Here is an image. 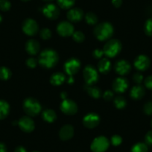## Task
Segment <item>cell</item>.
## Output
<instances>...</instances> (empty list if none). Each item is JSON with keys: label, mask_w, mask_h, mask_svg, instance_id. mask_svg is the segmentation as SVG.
<instances>
[{"label": "cell", "mask_w": 152, "mask_h": 152, "mask_svg": "<svg viewBox=\"0 0 152 152\" xmlns=\"http://www.w3.org/2000/svg\"><path fill=\"white\" fill-rule=\"evenodd\" d=\"M38 64L44 69H52L55 67L59 61L58 52L52 49H44L38 57Z\"/></svg>", "instance_id": "6da1fadb"}, {"label": "cell", "mask_w": 152, "mask_h": 152, "mask_svg": "<svg viewBox=\"0 0 152 152\" xmlns=\"http://www.w3.org/2000/svg\"><path fill=\"white\" fill-rule=\"evenodd\" d=\"M114 32L113 26L108 22H103L96 25L93 33L96 39L100 41H105L110 39Z\"/></svg>", "instance_id": "7a4b0ae2"}, {"label": "cell", "mask_w": 152, "mask_h": 152, "mask_svg": "<svg viewBox=\"0 0 152 152\" xmlns=\"http://www.w3.org/2000/svg\"><path fill=\"white\" fill-rule=\"evenodd\" d=\"M24 112L30 117L37 116L41 112V104L37 99L34 98H27L24 100L23 104Z\"/></svg>", "instance_id": "3957f363"}, {"label": "cell", "mask_w": 152, "mask_h": 152, "mask_svg": "<svg viewBox=\"0 0 152 152\" xmlns=\"http://www.w3.org/2000/svg\"><path fill=\"white\" fill-rule=\"evenodd\" d=\"M122 50V43L117 39H110L106 42L103 51L107 58H113L117 56Z\"/></svg>", "instance_id": "277c9868"}, {"label": "cell", "mask_w": 152, "mask_h": 152, "mask_svg": "<svg viewBox=\"0 0 152 152\" xmlns=\"http://www.w3.org/2000/svg\"><path fill=\"white\" fill-rule=\"evenodd\" d=\"M83 76L87 85H94L99 79V72L94 66L87 65L83 70Z\"/></svg>", "instance_id": "5b68a950"}, {"label": "cell", "mask_w": 152, "mask_h": 152, "mask_svg": "<svg viewBox=\"0 0 152 152\" xmlns=\"http://www.w3.org/2000/svg\"><path fill=\"white\" fill-rule=\"evenodd\" d=\"M110 142L107 137L99 136L96 137L90 145V149L93 152H105L110 147Z\"/></svg>", "instance_id": "8992f818"}, {"label": "cell", "mask_w": 152, "mask_h": 152, "mask_svg": "<svg viewBox=\"0 0 152 152\" xmlns=\"http://www.w3.org/2000/svg\"><path fill=\"white\" fill-rule=\"evenodd\" d=\"M65 72L69 76H73L79 72L81 69V61L75 58H72L67 60L64 65Z\"/></svg>", "instance_id": "52a82bcc"}, {"label": "cell", "mask_w": 152, "mask_h": 152, "mask_svg": "<svg viewBox=\"0 0 152 152\" xmlns=\"http://www.w3.org/2000/svg\"><path fill=\"white\" fill-rule=\"evenodd\" d=\"M60 109L63 113L68 116H72L78 112V105L73 100L66 99L61 103Z\"/></svg>", "instance_id": "ba28073f"}, {"label": "cell", "mask_w": 152, "mask_h": 152, "mask_svg": "<svg viewBox=\"0 0 152 152\" xmlns=\"http://www.w3.org/2000/svg\"><path fill=\"white\" fill-rule=\"evenodd\" d=\"M22 29L23 31L28 36H34L37 34L39 31V26L34 20L28 18L23 21Z\"/></svg>", "instance_id": "9c48e42d"}, {"label": "cell", "mask_w": 152, "mask_h": 152, "mask_svg": "<svg viewBox=\"0 0 152 152\" xmlns=\"http://www.w3.org/2000/svg\"><path fill=\"white\" fill-rule=\"evenodd\" d=\"M74 31V26L69 21H62L57 26V32L64 37L72 36Z\"/></svg>", "instance_id": "30bf717a"}, {"label": "cell", "mask_w": 152, "mask_h": 152, "mask_svg": "<svg viewBox=\"0 0 152 152\" xmlns=\"http://www.w3.org/2000/svg\"><path fill=\"white\" fill-rule=\"evenodd\" d=\"M42 12L46 18L51 20H57L60 15L59 8L56 5L52 3H49L44 5L42 9Z\"/></svg>", "instance_id": "8fae6325"}, {"label": "cell", "mask_w": 152, "mask_h": 152, "mask_svg": "<svg viewBox=\"0 0 152 152\" xmlns=\"http://www.w3.org/2000/svg\"><path fill=\"white\" fill-rule=\"evenodd\" d=\"M100 116L96 113H90L83 119V125L89 129L96 128L100 124Z\"/></svg>", "instance_id": "7c38bea8"}, {"label": "cell", "mask_w": 152, "mask_h": 152, "mask_svg": "<svg viewBox=\"0 0 152 152\" xmlns=\"http://www.w3.org/2000/svg\"><path fill=\"white\" fill-rule=\"evenodd\" d=\"M18 126L25 133H31L34 130L35 124L33 119L28 116H23L18 121Z\"/></svg>", "instance_id": "4fadbf2b"}, {"label": "cell", "mask_w": 152, "mask_h": 152, "mask_svg": "<svg viewBox=\"0 0 152 152\" xmlns=\"http://www.w3.org/2000/svg\"><path fill=\"white\" fill-rule=\"evenodd\" d=\"M128 87H129V83H128V80L126 78H123V77L116 78L113 81V90L115 93H119V94H122V93H125L128 90Z\"/></svg>", "instance_id": "5bb4252c"}, {"label": "cell", "mask_w": 152, "mask_h": 152, "mask_svg": "<svg viewBox=\"0 0 152 152\" xmlns=\"http://www.w3.org/2000/svg\"><path fill=\"white\" fill-rule=\"evenodd\" d=\"M134 67L139 71H145L151 65V61L148 56L145 55H140L136 58L134 62Z\"/></svg>", "instance_id": "9a60e30c"}, {"label": "cell", "mask_w": 152, "mask_h": 152, "mask_svg": "<svg viewBox=\"0 0 152 152\" xmlns=\"http://www.w3.org/2000/svg\"><path fill=\"white\" fill-rule=\"evenodd\" d=\"M114 69L119 75H128L131 70V66L128 61L125 60H119L114 65Z\"/></svg>", "instance_id": "2e32d148"}, {"label": "cell", "mask_w": 152, "mask_h": 152, "mask_svg": "<svg viewBox=\"0 0 152 152\" xmlns=\"http://www.w3.org/2000/svg\"><path fill=\"white\" fill-rule=\"evenodd\" d=\"M66 17L70 23H78L84 17V11L79 8H70L67 12Z\"/></svg>", "instance_id": "e0dca14e"}, {"label": "cell", "mask_w": 152, "mask_h": 152, "mask_svg": "<svg viewBox=\"0 0 152 152\" xmlns=\"http://www.w3.org/2000/svg\"><path fill=\"white\" fill-rule=\"evenodd\" d=\"M74 128L71 125H65L59 131V137L63 141H68L74 136Z\"/></svg>", "instance_id": "ac0fdd59"}, {"label": "cell", "mask_w": 152, "mask_h": 152, "mask_svg": "<svg viewBox=\"0 0 152 152\" xmlns=\"http://www.w3.org/2000/svg\"><path fill=\"white\" fill-rule=\"evenodd\" d=\"M26 50L30 55H37L40 50V43L34 39L28 40L26 43Z\"/></svg>", "instance_id": "d6986e66"}, {"label": "cell", "mask_w": 152, "mask_h": 152, "mask_svg": "<svg viewBox=\"0 0 152 152\" xmlns=\"http://www.w3.org/2000/svg\"><path fill=\"white\" fill-rule=\"evenodd\" d=\"M145 94V90L144 87L140 84L133 87L130 91V96H131V99H134V100H140L142 98H143Z\"/></svg>", "instance_id": "ffe728a7"}, {"label": "cell", "mask_w": 152, "mask_h": 152, "mask_svg": "<svg viewBox=\"0 0 152 152\" xmlns=\"http://www.w3.org/2000/svg\"><path fill=\"white\" fill-rule=\"evenodd\" d=\"M111 62L108 58H102L98 63V70L102 74H107L111 69Z\"/></svg>", "instance_id": "44dd1931"}, {"label": "cell", "mask_w": 152, "mask_h": 152, "mask_svg": "<svg viewBox=\"0 0 152 152\" xmlns=\"http://www.w3.org/2000/svg\"><path fill=\"white\" fill-rule=\"evenodd\" d=\"M66 81V76L62 72H55L52 75L50 78V83L54 86H60Z\"/></svg>", "instance_id": "7402d4cb"}, {"label": "cell", "mask_w": 152, "mask_h": 152, "mask_svg": "<svg viewBox=\"0 0 152 152\" xmlns=\"http://www.w3.org/2000/svg\"><path fill=\"white\" fill-rule=\"evenodd\" d=\"M42 118L45 122L52 123L57 119V114L53 110L46 109L42 112Z\"/></svg>", "instance_id": "603a6c76"}, {"label": "cell", "mask_w": 152, "mask_h": 152, "mask_svg": "<svg viewBox=\"0 0 152 152\" xmlns=\"http://www.w3.org/2000/svg\"><path fill=\"white\" fill-rule=\"evenodd\" d=\"M9 104L5 100H0V120L5 119L9 114Z\"/></svg>", "instance_id": "cb8c5ba5"}, {"label": "cell", "mask_w": 152, "mask_h": 152, "mask_svg": "<svg viewBox=\"0 0 152 152\" xmlns=\"http://www.w3.org/2000/svg\"><path fill=\"white\" fill-rule=\"evenodd\" d=\"M87 92L89 96H91L93 99H98L102 96V91H101L100 89L93 85H87Z\"/></svg>", "instance_id": "d4e9b609"}, {"label": "cell", "mask_w": 152, "mask_h": 152, "mask_svg": "<svg viewBox=\"0 0 152 152\" xmlns=\"http://www.w3.org/2000/svg\"><path fill=\"white\" fill-rule=\"evenodd\" d=\"M58 6L62 9H70L74 6L75 0H57Z\"/></svg>", "instance_id": "484cf974"}, {"label": "cell", "mask_w": 152, "mask_h": 152, "mask_svg": "<svg viewBox=\"0 0 152 152\" xmlns=\"http://www.w3.org/2000/svg\"><path fill=\"white\" fill-rule=\"evenodd\" d=\"M113 104L114 106L116 107V108L121 110L123 109V108H125L127 106V101L122 96H117V97L114 99Z\"/></svg>", "instance_id": "4316f807"}, {"label": "cell", "mask_w": 152, "mask_h": 152, "mask_svg": "<svg viewBox=\"0 0 152 152\" xmlns=\"http://www.w3.org/2000/svg\"><path fill=\"white\" fill-rule=\"evenodd\" d=\"M148 146L145 143L138 142L131 148V152H148Z\"/></svg>", "instance_id": "83f0119b"}, {"label": "cell", "mask_w": 152, "mask_h": 152, "mask_svg": "<svg viewBox=\"0 0 152 152\" xmlns=\"http://www.w3.org/2000/svg\"><path fill=\"white\" fill-rule=\"evenodd\" d=\"M85 20L86 23L88 25H93L97 24L98 23V17L96 16V14H95L93 12H88L87 14H86L85 15Z\"/></svg>", "instance_id": "f1b7e54d"}, {"label": "cell", "mask_w": 152, "mask_h": 152, "mask_svg": "<svg viewBox=\"0 0 152 152\" xmlns=\"http://www.w3.org/2000/svg\"><path fill=\"white\" fill-rule=\"evenodd\" d=\"M11 76V72L8 68L5 66L0 67V79L2 81L8 80Z\"/></svg>", "instance_id": "f546056e"}, {"label": "cell", "mask_w": 152, "mask_h": 152, "mask_svg": "<svg viewBox=\"0 0 152 152\" xmlns=\"http://www.w3.org/2000/svg\"><path fill=\"white\" fill-rule=\"evenodd\" d=\"M72 36V39L74 40V41H75L76 43H82L85 40L84 34L82 31H74Z\"/></svg>", "instance_id": "4dcf8cb0"}, {"label": "cell", "mask_w": 152, "mask_h": 152, "mask_svg": "<svg viewBox=\"0 0 152 152\" xmlns=\"http://www.w3.org/2000/svg\"><path fill=\"white\" fill-rule=\"evenodd\" d=\"M144 31L148 36L152 37V17L146 20L144 26Z\"/></svg>", "instance_id": "1f68e13d"}, {"label": "cell", "mask_w": 152, "mask_h": 152, "mask_svg": "<svg viewBox=\"0 0 152 152\" xmlns=\"http://www.w3.org/2000/svg\"><path fill=\"white\" fill-rule=\"evenodd\" d=\"M40 37L43 39V40H49L52 37V31L48 28H42L40 31Z\"/></svg>", "instance_id": "d6a6232c"}, {"label": "cell", "mask_w": 152, "mask_h": 152, "mask_svg": "<svg viewBox=\"0 0 152 152\" xmlns=\"http://www.w3.org/2000/svg\"><path fill=\"white\" fill-rule=\"evenodd\" d=\"M11 4L9 0H0V10L2 11H9Z\"/></svg>", "instance_id": "836d02e7"}, {"label": "cell", "mask_w": 152, "mask_h": 152, "mask_svg": "<svg viewBox=\"0 0 152 152\" xmlns=\"http://www.w3.org/2000/svg\"><path fill=\"white\" fill-rule=\"evenodd\" d=\"M110 143L113 146H119L122 144V138L121 136L116 134V135H113L111 137L110 141Z\"/></svg>", "instance_id": "e575fe53"}, {"label": "cell", "mask_w": 152, "mask_h": 152, "mask_svg": "<svg viewBox=\"0 0 152 152\" xmlns=\"http://www.w3.org/2000/svg\"><path fill=\"white\" fill-rule=\"evenodd\" d=\"M38 64V61L34 58H29L26 60V66L29 68H35Z\"/></svg>", "instance_id": "d590c367"}, {"label": "cell", "mask_w": 152, "mask_h": 152, "mask_svg": "<svg viewBox=\"0 0 152 152\" xmlns=\"http://www.w3.org/2000/svg\"><path fill=\"white\" fill-rule=\"evenodd\" d=\"M143 111L145 114L148 115V116H151L152 115V102H148L147 103L145 104L144 107H143Z\"/></svg>", "instance_id": "8d00e7d4"}, {"label": "cell", "mask_w": 152, "mask_h": 152, "mask_svg": "<svg viewBox=\"0 0 152 152\" xmlns=\"http://www.w3.org/2000/svg\"><path fill=\"white\" fill-rule=\"evenodd\" d=\"M104 55V53L103 49H96L93 52V56L96 59H102Z\"/></svg>", "instance_id": "74e56055"}, {"label": "cell", "mask_w": 152, "mask_h": 152, "mask_svg": "<svg viewBox=\"0 0 152 152\" xmlns=\"http://www.w3.org/2000/svg\"><path fill=\"white\" fill-rule=\"evenodd\" d=\"M133 80L137 84H140L143 81V75L140 72L135 73L133 76Z\"/></svg>", "instance_id": "f35d334b"}, {"label": "cell", "mask_w": 152, "mask_h": 152, "mask_svg": "<svg viewBox=\"0 0 152 152\" xmlns=\"http://www.w3.org/2000/svg\"><path fill=\"white\" fill-rule=\"evenodd\" d=\"M113 96V92H112L111 90H107V91H105L103 93V99L105 101H107V102H110V101L112 100Z\"/></svg>", "instance_id": "ab89813d"}, {"label": "cell", "mask_w": 152, "mask_h": 152, "mask_svg": "<svg viewBox=\"0 0 152 152\" xmlns=\"http://www.w3.org/2000/svg\"><path fill=\"white\" fill-rule=\"evenodd\" d=\"M145 86L148 90H152V75L148 76L144 81Z\"/></svg>", "instance_id": "60d3db41"}, {"label": "cell", "mask_w": 152, "mask_h": 152, "mask_svg": "<svg viewBox=\"0 0 152 152\" xmlns=\"http://www.w3.org/2000/svg\"><path fill=\"white\" fill-rule=\"evenodd\" d=\"M145 144L148 145H152V131H148L145 137Z\"/></svg>", "instance_id": "b9f144b4"}, {"label": "cell", "mask_w": 152, "mask_h": 152, "mask_svg": "<svg viewBox=\"0 0 152 152\" xmlns=\"http://www.w3.org/2000/svg\"><path fill=\"white\" fill-rule=\"evenodd\" d=\"M111 2L115 8H119L122 4V0H111Z\"/></svg>", "instance_id": "7bdbcfd3"}, {"label": "cell", "mask_w": 152, "mask_h": 152, "mask_svg": "<svg viewBox=\"0 0 152 152\" xmlns=\"http://www.w3.org/2000/svg\"><path fill=\"white\" fill-rule=\"evenodd\" d=\"M14 152H27V151L23 146H18L15 148Z\"/></svg>", "instance_id": "ee69618b"}, {"label": "cell", "mask_w": 152, "mask_h": 152, "mask_svg": "<svg viewBox=\"0 0 152 152\" xmlns=\"http://www.w3.org/2000/svg\"><path fill=\"white\" fill-rule=\"evenodd\" d=\"M0 152H7L6 145L2 142H0Z\"/></svg>", "instance_id": "f6af8a7d"}, {"label": "cell", "mask_w": 152, "mask_h": 152, "mask_svg": "<svg viewBox=\"0 0 152 152\" xmlns=\"http://www.w3.org/2000/svg\"><path fill=\"white\" fill-rule=\"evenodd\" d=\"M74 81H75L74 77H73V76H72V75L69 76L68 79H67V82H68V84H73V83H74Z\"/></svg>", "instance_id": "bcb514c9"}, {"label": "cell", "mask_w": 152, "mask_h": 152, "mask_svg": "<svg viewBox=\"0 0 152 152\" xmlns=\"http://www.w3.org/2000/svg\"><path fill=\"white\" fill-rule=\"evenodd\" d=\"M66 97H67L66 93V92H62V93H61V99H62L63 100H64V99H66Z\"/></svg>", "instance_id": "7dc6e473"}, {"label": "cell", "mask_w": 152, "mask_h": 152, "mask_svg": "<svg viewBox=\"0 0 152 152\" xmlns=\"http://www.w3.org/2000/svg\"><path fill=\"white\" fill-rule=\"evenodd\" d=\"M43 1H44V2H52V1H53V0H43Z\"/></svg>", "instance_id": "c3c4849f"}, {"label": "cell", "mask_w": 152, "mask_h": 152, "mask_svg": "<svg viewBox=\"0 0 152 152\" xmlns=\"http://www.w3.org/2000/svg\"><path fill=\"white\" fill-rule=\"evenodd\" d=\"M2 21V16L0 15V23H1Z\"/></svg>", "instance_id": "681fc988"}, {"label": "cell", "mask_w": 152, "mask_h": 152, "mask_svg": "<svg viewBox=\"0 0 152 152\" xmlns=\"http://www.w3.org/2000/svg\"><path fill=\"white\" fill-rule=\"evenodd\" d=\"M23 2H28V1H31V0H22Z\"/></svg>", "instance_id": "f907efd6"}, {"label": "cell", "mask_w": 152, "mask_h": 152, "mask_svg": "<svg viewBox=\"0 0 152 152\" xmlns=\"http://www.w3.org/2000/svg\"><path fill=\"white\" fill-rule=\"evenodd\" d=\"M32 152H40V151H32Z\"/></svg>", "instance_id": "816d5d0a"}, {"label": "cell", "mask_w": 152, "mask_h": 152, "mask_svg": "<svg viewBox=\"0 0 152 152\" xmlns=\"http://www.w3.org/2000/svg\"><path fill=\"white\" fill-rule=\"evenodd\" d=\"M151 127H152V120H151Z\"/></svg>", "instance_id": "f5cc1de1"}]
</instances>
